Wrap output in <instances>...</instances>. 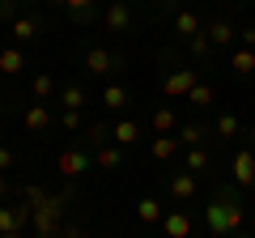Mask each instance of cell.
Here are the masks:
<instances>
[{
  "mask_svg": "<svg viewBox=\"0 0 255 238\" xmlns=\"http://www.w3.org/2000/svg\"><path fill=\"white\" fill-rule=\"evenodd\" d=\"M179 153V136H157L153 140V157L157 162H166V157H174Z\"/></svg>",
  "mask_w": 255,
  "mask_h": 238,
  "instance_id": "f1b7e54d",
  "label": "cell"
},
{
  "mask_svg": "<svg viewBox=\"0 0 255 238\" xmlns=\"http://www.w3.org/2000/svg\"><path fill=\"white\" fill-rule=\"evenodd\" d=\"M204 34H209L213 38V47H226V43H234V38H238V30L234 26H230V21H209V30H204Z\"/></svg>",
  "mask_w": 255,
  "mask_h": 238,
  "instance_id": "ac0fdd59",
  "label": "cell"
},
{
  "mask_svg": "<svg viewBox=\"0 0 255 238\" xmlns=\"http://www.w3.org/2000/svg\"><path fill=\"white\" fill-rule=\"evenodd\" d=\"M64 9H68V17H73L77 26H90V21L98 17V9H94V0H68Z\"/></svg>",
  "mask_w": 255,
  "mask_h": 238,
  "instance_id": "2e32d148",
  "label": "cell"
},
{
  "mask_svg": "<svg viewBox=\"0 0 255 238\" xmlns=\"http://www.w3.org/2000/svg\"><path fill=\"white\" fill-rule=\"evenodd\" d=\"M200 85V68H174V73H166V81H162V94L166 98H187L191 90Z\"/></svg>",
  "mask_w": 255,
  "mask_h": 238,
  "instance_id": "3957f363",
  "label": "cell"
},
{
  "mask_svg": "<svg viewBox=\"0 0 255 238\" xmlns=\"http://www.w3.org/2000/svg\"><path fill=\"white\" fill-rule=\"evenodd\" d=\"M47 123H51V111H47L43 102H34V107H26V132H43Z\"/></svg>",
  "mask_w": 255,
  "mask_h": 238,
  "instance_id": "7402d4cb",
  "label": "cell"
},
{
  "mask_svg": "<svg viewBox=\"0 0 255 238\" xmlns=\"http://www.w3.org/2000/svg\"><path fill=\"white\" fill-rule=\"evenodd\" d=\"M0 107H4V94H0Z\"/></svg>",
  "mask_w": 255,
  "mask_h": 238,
  "instance_id": "ee69618b",
  "label": "cell"
},
{
  "mask_svg": "<svg viewBox=\"0 0 255 238\" xmlns=\"http://www.w3.org/2000/svg\"><path fill=\"white\" fill-rule=\"evenodd\" d=\"M238 38H243V47H251V51H255V26H247V30H238Z\"/></svg>",
  "mask_w": 255,
  "mask_h": 238,
  "instance_id": "e575fe53",
  "label": "cell"
},
{
  "mask_svg": "<svg viewBox=\"0 0 255 238\" xmlns=\"http://www.w3.org/2000/svg\"><path fill=\"white\" fill-rule=\"evenodd\" d=\"M17 4H38V0H17Z\"/></svg>",
  "mask_w": 255,
  "mask_h": 238,
  "instance_id": "ab89813d",
  "label": "cell"
},
{
  "mask_svg": "<svg viewBox=\"0 0 255 238\" xmlns=\"http://www.w3.org/2000/svg\"><path fill=\"white\" fill-rule=\"evenodd\" d=\"M21 68H26V55H21L17 47H4V51H0V73H4V77H17Z\"/></svg>",
  "mask_w": 255,
  "mask_h": 238,
  "instance_id": "d6986e66",
  "label": "cell"
},
{
  "mask_svg": "<svg viewBox=\"0 0 255 238\" xmlns=\"http://www.w3.org/2000/svg\"><path fill=\"white\" fill-rule=\"evenodd\" d=\"M30 90H34V98H43V102H47V98H51V94H55V81H51V77H47V73H38Z\"/></svg>",
  "mask_w": 255,
  "mask_h": 238,
  "instance_id": "4dcf8cb0",
  "label": "cell"
},
{
  "mask_svg": "<svg viewBox=\"0 0 255 238\" xmlns=\"http://www.w3.org/2000/svg\"><path fill=\"white\" fill-rule=\"evenodd\" d=\"M102 145H111V128H107V123H90V128H85V136H81V149L98 153Z\"/></svg>",
  "mask_w": 255,
  "mask_h": 238,
  "instance_id": "9a60e30c",
  "label": "cell"
},
{
  "mask_svg": "<svg viewBox=\"0 0 255 238\" xmlns=\"http://www.w3.org/2000/svg\"><path fill=\"white\" fill-rule=\"evenodd\" d=\"M170 196H174V200H196V174H191V170H179V174L170 179Z\"/></svg>",
  "mask_w": 255,
  "mask_h": 238,
  "instance_id": "5bb4252c",
  "label": "cell"
},
{
  "mask_svg": "<svg viewBox=\"0 0 255 238\" xmlns=\"http://www.w3.org/2000/svg\"><path fill=\"white\" fill-rule=\"evenodd\" d=\"M64 238H81V234H77V230H68V234H64Z\"/></svg>",
  "mask_w": 255,
  "mask_h": 238,
  "instance_id": "74e56055",
  "label": "cell"
},
{
  "mask_svg": "<svg viewBox=\"0 0 255 238\" xmlns=\"http://www.w3.org/2000/svg\"><path fill=\"white\" fill-rule=\"evenodd\" d=\"M81 64H85V73H90V77H111L119 64H124V55H115L111 47H90Z\"/></svg>",
  "mask_w": 255,
  "mask_h": 238,
  "instance_id": "277c9868",
  "label": "cell"
},
{
  "mask_svg": "<svg viewBox=\"0 0 255 238\" xmlns=\"http://www.w3.org/2000/svg\"><path fill=\"white\" fill-rule=\"evenodd\" d=\"M13 38H17V43L38 38V21H34V17H13Z\"/></svg>",
  "mask_w": 255,
  "mask_h": 238,
  "instance_id": "484cf974",
  "label": "cell"
},
{
  "mask_svg": "<svg viewBox=\"0 0 255 238\" xmlns=\"http://www.w3.org/2000/svg\"><path fill=\"white\" fill-rule=\"evenodd\" d=\"M124 162H128V153H124V145H115V140H111V145H102L98 153H94V166H98V170H124Z\"/></svg>",
  "mask_w": 255,
  "mask_h": 238,
  "instance_id": "9c48e42d",
  "label": "cell"
},
{
  "mask_svg": "<svg viewBox=\"0 0 255 238\" xmlns=\"http://www.w3.org/2000/svg\"><path fill=\"white\" fill-rule=\"evenodd\" d=\"M174 136H179L183 149H200L204 140L213 136V128H204V123H179V132H174Z\"/></svg>",
  "mask_w": 255,
  "mask_h": 238,
  "instance_id": "8fae6325",
  "label": "cell"
},
{
  "mask_svg": "<svg viewBox=\"0 0 255 238\" xmlns=\"http://www.w3.org/2000/svg\"><path fill=\"white\" fill-rule=\"evenodd\" d=\"M187 102H191V107H213V85H209V81H200L196 90L187 94Z\"/></svg>",
  "mask_w": 255,
  "mask_h": 238,
  "instance_id": "f546056e",
  "label": "cell"
},
{
  "mask_svg": "<svg viewBox=\"0 0 255 238\" xmlns=\"http://www.w3.org/2000/svg\"><path fill=\"white\" fill-rule=\"evenodd\" d=\"M187 51L196 55V60H209V55H213V38H209V34L200 30L196 38H187Z\"/></svg>",
  "mask_w": 255,
  "mask_h": 238,
  "instance_id": "83f0119b",
  "label": "cell"
},
{
  "mask_svg": "<svg viewBox=\"0 0 255 238\" xmlns=\"http://www.w3.org/2000/svg\"><path fill=\"white\" fill-rule=\"evenodd\" d=\"M13 162H17V153H13L9 145H0V174H4V170H13Z\"/></svg>",
  "mask_w": 255,
  "mask_h": 238,
  "instance_id": "d6a6232c",
  "label": "cell"
},
{
  "mask_svg": "<svg viewBox=\"0 0 255 238\" xmlns=\"http://www.w3.org/2000/svg\"><path fill=\"white\" fill-rule=\"evenodd\" d=\"M230 4H247V0H230Z\"/></svg>",
  "mask_w": 255,
  "mask_h": 238,
  "instance_id": "7bdbcfd3",
  "label": "cell"
},
{
  "mask_svg": "<svg viewBox=\"0 0 255 238\" xmlns=\"http://www.w3.org/2000/svg\"><path fill=\"white\" fill-rule=\"evenodd\" d=\"M230 174H234V187H255V153L251 149H238L234 162H230Z\"/></svg>",
  "mask_w": 255,
  "mask_h": 238,
  "instance_id": "ba28073f",
  "label": "cell"
},
{
  "mask_svg": "<svg viewBox=\"0 0 255 238\" xmlns=\"http://www.w3.org/2000/svg\"><path fill=\"white\" fill-rule=\"evenodd\" d=\"M162 238H191V217L183 209L166 213V217H162Z\"/></svg>",
  "mask_w": 255,
  "mask_h": 238,
  "instance_id": "30bf717a",
  "label": "cell"
},
{
  "mask_svg": "<svg viewBox=\"0 0 255 238\" xmlns=\"http://www.w3.org/2000/svg\"><path fill=\"white\" fill-rule=\"evenodd\" d=\"M136 217L145 221V226H153V221H162V217H166V209L153 200V196H140V204H136Z\"/></svg>",
  "mask_w": 255,
  "mask_h": 238,
  "instance_id": "603a6c76",
  "label": "cell"
},
{
  "mask_svg": "<svg viewBox=\"0 0 255 238\" xmlns=\"http://www.w3.org/2000/svg\"><path fill=\"white\" fill-rule=\"evenodd\" d=\"M251 226H255V213H251Z\"/></svg>",
  "mask_w": 255,
  "mask_h": 238,
  "instance_id": "f6af8a7d",
  "label": "cell"
},
{
  "mask_svg": "<svg viewBox=\"0 0 255 238\" xmlns=\"http://www.w3.org/2000/svg\"><path fill=\"white\" fill-rule=\"evenodd\" d=\"M0 238H21V234H0Z\"/></svg>",
  "mask_w": 255,
  "mask_h": 238,
  "instance_id": "b9f144b4",
  "label": "cell"
},
{
  "mask_svg": "<svg viewBox=\"0 0 255 238\" xmlns=\"http://www.w3.org/2000/svg\"><path fill=\"white\" fill-rule=\"evenodd\" d=\"M102 102H107V111H124L128 107V90L119 81H107V90H102Z\"/></svg>",
  "mask_w": 255,
  "mask_h": 238,
  "instance_id": "cb8c5ba5",
  "label": "cell"
},
{
  "mask_svg": "<svg viewBox=\"0 0 255 238\" xmlns=\"http://www.w3.org/2000/svg\"><path fill=\"white\" fill-rule=\"evenodd\" d=\"M238 132H243V119H238L234 111H221V115H217V136L221 140H234Z\"/></svg>",
  "mask_w": 255,
  "mask_h": 238,
  "instance_id": "ffe728a7",
  "label": "cell"
},
{
  "mask_svg": "<svg viewBox=\"0 0 255 238\" xmlns=\"http://www.w3.org/2000/svg\"><path fill=\"white\" fill-rule=\"evenodd\" d=\"M51 4H60V9H64V4H68V0H51Z\"/></svg>",
  "mask_w": 255,
  "mask_h": 238,
  "instance_id": "60d3db41",
  "label": "cell"
},
{
  "mask_svg": "<svg viewBox=\"0 0 255 238\" xmlns=\"http://www.w3.org/2000/svg\"><path fill=\"white\" fill-rule=\"evenodd\" d=\"M60 123H64L68 132H77V128H81V111H64V115H60Z\"/></svg>",
  "mask_w": 255,
  "mask_h": 238,
  "instance_id": "1f68e13d",
  "label": "cell"
},
{
  "mask_svg": "<svg viewBox=\"0 0 255 238\" xmlns=\"http://www.w3.org/2000/svg\"><path fill=\"white\" fill-rule=\"evenodd\" d=\"M140 132H145V128H140V123H136V119H119V123H115V128H111V140H115V145H136V140H140Z\"/></svg>",
  "mask_w": 255,
  "mask_h": 238,
  "instance_id": "7c38bea8",
  "label": "cell"
},
{
  "mask_svg": "<svg viewBox=\"0 0 255 238\" xmlns=\"http://www.w3.org/2000/svg\"><path fill=\"white\" fill-rule=\"evenodd\" d=\"M247 221V204H243V187L234 183H217L204 204V226L213 238H234Z\"/></svg>",
  "mask_w": 255,
  "mask_h": 238,
  "instance_id": "6da1fadb",
  "label": "cell"
},
{
  "mask_svg": "<svg viewBox=\"0 0 255 238\" xmlns=\"http://www.w3.org/2000/svg\"><path fill=\"white\" fill-rule=\"evenodd\" d=\"M149 128H153L157 136H174V132H179V115H174L170 107H157L153 119H149Z\"/></svg>",
  "mask_w": 255,
  "mask_h": 238,
  "instance_id": "4fadbf2b",
  "label": "cell"
},
{
  "mask_svg": "<svg viewBox=\"0 0 255 238\" xmlns=\"http://www.w3.org/2000/svg\"><path fill=\"white\" fill-rule=\"evenodd\" d=\"M55 166H60L64 179H77V174H85L94 166V153H90V149H64V153L55 157Z\"/></svg>",
  "mask_w": 255,
  "mask_h": 238,
  "instance_id": "5b68a950",
  "label": "cell"
},
{
  "mask_svg": "<svg viewBox=\"0 0 255 238\" xmlns=\"http://www.w3.org/2000/svg\"><path fill=\"white\" fill-rule=\"evenodd\" d=\"M30 204H0V234H21L30 226Z\"/></svg>",
  "mask_w": 255,
  "mask_h": 238,
  "instance_id": "8992f818",
  "label": "cell"
},
{
  "mask_svg": "<svg viewBox=\"0 0 255 238\" xmlns=\"http://www.w3.org/2000/svg\"><path fill=\"white\" fill-rule=\"evenodd\" d=\"M60 102H64V111H81L85 90H81V85H64V90H60Z\"/></svg>",
  "mask_w": 255,
  "mask_h": 238,
  "instance_id": "4316f807",
  "label": "cell"
},
{
  "mask_svg": "<svg viewBox=\"0 0 255 238\" xmlns=\"http://www.w3.org/2000/svg\"><path fill=\"white\" fill-rule=\"evenodd\" d=\"M102 21H107V30L111 34H128V30H132V4H128V0H111L107 4V13H102Z\"/></svg>",
  "mask_w": 255,
  "mask_h": 238,
  "instance_id": "52a82bcc",
  "label": "cell"
},
{
  "mask_svg": "<svg viewBox=\"0 0 255 238\" xmlns=\"http://www.w3.org/2000/svg\"><path fill=\"white\" fill-rule=\"evenodd\" d=\"M234 238H255V234H243V230H238V234H234Z\"/></svg>",
  "mask_w": 255,
  "mask_h": 238,
  "instance_id": "f35d334b",
  "label": "cell"
},
{
  "mask_svg": "<svg viewBox=\"0 0 255 238\" xmlns=\"http://www.w3.org/2000/svg\"><path fill=\"white\" fill-rule=\"evenodd\" d=\"M209 166H213V153H209V149H187V162H183V170H191V174H200V170H209Z\"/></svg>",
  "mask_w": 255,
  "mask_h": 238,
  "instance_id": "d4e9b609",
  "label": "cell"
},
{
  "mask_svg": "<svg viewBox=\"0 0 255 238\" xmlns=\"http://www.w3.org/2000/svg\"><path fill=\"white\" fill-rule=\"evenodd\" d=\"M13 9H17V0H0V21H9Z\"/></svg>",
  "mask_w": 255,
  "mask_h": 238,
  "instance_id": "836d02e7",
  "label": "cell"
},
{
  "mask_svg": "<svg viewBox=\"0 0 255 238\" xmlns=\"http://www.w3.org/2000/svg\"><path fill=\"white\" fill-rule=\"evenodd\" d=\"M174 34H179V38H196V34H200V17L187 13V9H179V13H174Z\"/></svg>",
  "mask_w": 255,
  "mask_h": 238,
  "instance_id": "e0dca14e",
  "label": "cell"
},
{
  "mask_svg": "<svg viewBox=\"0 0 255 238\" xmlns=\"http://www.w3.org/2000/svg\"><path fill=\"white\" fill-rule=\"evenodd\" d=\"M26 200H30V213H34V238H60V217H64V204L68 196H51L43 187H26Z\"/></svg>",
  "mask_w": 255,
  "mask_h": 238,
  "instance_id": "7a4b0ae2",
  "label": "cell"
},
{
  "mask_svg": "<svg viewBox=\"0 0 255 238\" xmlns=\"http://www.w3.org/2000/svg\"><path fill=\"white\" fill-rule=\"evenodd\" d=\"M9 192V174H0V196Z\"/></svg>",
  "mask_w": 255,
  "mask_h": 238,
  "instance_id": "8d00e7d4",
  "label": "cell"
},
{
  "mask_svg": "<svg viewBox=\"0 0 255 238\" xmlns=\"http://www.w3.org/2000/svg\"><path fill=\"white\" fill-rule=\"evenodd\" d=\"M230 68H234L238 77H251L255 73V51H251V47H238V51L230 55Z\"/></svg>",
  "mask_w": 255,
  "mask_h": 238,
  "instance_id": "44dd1931",
  "label": "cell"
},
{
  "mask_svg": "<svg viewBox=\"0 0 255 238\" xmlns=\"http://www.w3.org/2000/svg\"><path fill=\"white\" fill-rule=\"evenodd\" d=\"M247 149L255 153V128H247Z\"/></svg>",
  "mask_w": 255,
  "mask_h": 238,
  "instance_id": "d590c367",
  "label": "cell"
}]
</instances>
